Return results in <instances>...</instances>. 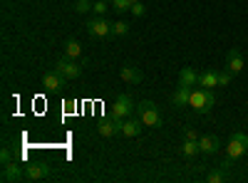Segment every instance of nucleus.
<instances>
[{
	"label": "nucleus",
	"instance_id": "obj_17",
	"mask_svg": "<svg viewBox=\"0 0 248 183\" xmlns=\"http://www.w3.org/2000/svg\"><path fill=\"white\" fill-rule=\"evenodd\" d=\"M189 99H191V87H181L179 84V89L171 94V104L174 107H186V104H189Z\"/></svg>",
	"mask_w": 248,
	"mask_h": 183
},
{
	"label": "nucleus",
	"instance_id": "obj_6",
	"mask_svg": "<svg viewBox=\"0 0 248 183\" xmlns=\"http://www.w3.org/2000/svg\"><path fill=\"white\" fill-rule=\"evenodd\" d=\"M87 32H90V37H107V35H112V23L102 15H97L94 20L87 23Z\"/></svg>",
	"mask_w": 248,
	"mask_h": 183
},
{
	"label": "nucleus",
	"instance_id": "obj_4",
	"mask_svg": "<svg viewBox=\"0 0 248 183\" xmlns=\"http://www.w3.org/2000/svg\"><path fill=\"white\" fill-rule=\"evenodd\" d=\"M55 70H57L60 74H65L67 79L82 77V67L77 65V59H70V57H60L57 62H55Z\"/></svg>",
	"mask_w": 248,
	"mask_h": 183
},
{
	"label": "nucleus",
	"instance_id": "obj_9",
	"mask_svg": "<svg viewBox=\"0 0 248 183\" xmlns=\"http://www.w3.org/2000/svg\"><path fill=\"white\" fill-rule=\"evenodd\" d=\"M25 178V169L15 164V161H10V164H3V181L5 183H17Z\"/></svg>",
	"mask_w": 248,
	"mask_h": 183
},
{
	"label": "nucleus",
	"instance_id": "obj_1",
	"mask_svg": "<svg viewBox=\"0 0 248 183\" xmlns=\"http://www.w3.org/2000/svg\"><path fill=\"white\" fill-rule=\"evenodd\" d=\"M216 104V94L214 89H191V99H189V107H194V112L199 114H206V112H211Z\"/></svg>",
	"mask_w": 248,
	"mask_h": 183
},
{
	"label": "nucleus",
	"instance_id": "obj_28",
	"mask_svg": "<svg viewBox=\"0 0 248 183\" xmlns=\"http://www.w3.org/2000/svg\"><path fill=\"white\" fill-rule=\"evenodd\" d=\"M186 139H194V141H199V131H196V129H186Z\"/></svg>",
	"mask_w": 248,
	"mask_h": 183
},
{
	"label": "nucleus",
	"instance_id": "obj_21",
	"mask_svg": "<svg viewBox=\"0 0 248 183\" xmlns=\"http://www.w3.org/2000/svg\"><path fill=\"white\" fill-rule=\"evenodd\" d=\"M112 8H114V13H129L132 10V3H129V0H114Z\"/></svg>",
	"mask_w": 248,
	"mask_h": 183
},
{
	"label": "nucleus",
	"instance_id": "obj_2",
	"mask_svg": "<svg viewBox=\"0 0 248 183\" xmlns=\"http://www.w3.org/2000/svg\"><path fill=\"white\" fill-rule=\"evenodd\" d=\"M137 116L144 121V127H152V129H159L161 127V114H159V109L152 104V101H139L137 104Z\"/></svg>",
	"mask_w": 248,
	"mask_h": 183
},
{
	"label": "nucleus",
	"instance_id": "obj_20",
	"mask_svg": "<svg viewBox=\"0 0 248 183\" xmlns=\"http://www.w3.org/2000/svg\"><path fill=\"white\" fill-rule=\"evenodd\" d=\"M129 32V23H124V20H117V23H112V35L122 37V35H127Z\"/></svg>",
	"mask_w": 248,
	"mask_h": 183
},
{
	"label": "nucleus",
	"instance_id": "obj_12",
	"mask_svg": "<svg viewBox=\"0 0 248 183\" xmlns=\"http://www.w3.org/2000/svg\"><path fill=\"white\" fill-rule=\"evenodd\" d=\"M226 70L233 72V74H238L243 70V55H241L238 47H231L229 52H226Z\"/></svg>",
	"mask_w": 248,
	"mask_h": 183
},
{
	"label": "nucleus",
	"instance_id": "obj_27",
	"mask_svg": "<svg viewBox=\"0 0 248 183\" xmlns=\"http://www.w3.org/2000/svg\"><path fill=\"white\" fill-rule=\"evenodd\" d=\"M10 161H13V154H10V149L5 146L3 151H0V164H10Z\"/></svg>",
	"mask_w": 248,
	"mask_h": 183
},
{
	"label": "nucleus",
	"instance_id": "obj_30",
	"mask_svg": "<svg viewBox=\"0 0 248 183\" xmlns=\"http://www.w3.org/2000/svg\"><path fill=\"white\" fill-rule=\"evenodd\" d=\"M107 3H114V0H107Z\"/></svg>",
	"mask_w": 248,
	"mask_h": 183
},
{
	"label": "nucleus",
	"instance_id": "obj_23",
	"mask_svg": "<svg viewBox=\"0 0 248 183\" xmlns=\"http://www.w3.org/2000/svg\"><path fill=\"white\" fill-rule=\"evenodd\" d=\"M231 74H233V72H229V70L218 72V87H229V84H231Z\"/></svg>",
	"mask_w": 248,
	"mask_h": 183
},
{
	"label": "nucleus",
	"instance_id": "obj_22",
	"mask_svg": "<svg viewBox=\"0 0 248 183\" xmlns=\"http://www.w3.org/2000/svg\"><path fill=\"white\" fill-rule=\"evenodd\" d=\"M226 178V173H223V169H214L211 173H209V183H221Z\"/></svg>",
	"mask_w": 248,
	"mask_h": 183
},
{
	"label": "nucleus",
	"instance_id": "obj_3",
	"mask_svg": "<svg viewBox=\"0 0 248 183\" xmlns=\"http://www.w3.org/2000/svg\"><path fill=\"white\" fill-rule=\"evenodd\" d=\"M246 151H248V136H246L243 131H236V134L231 136V141H229V146H226V156L236 161V158H241Z\"/></svg>",
	"mask_w": 248,
	"mask_h": 183
},
{
	"label": "nucleus",
	"instance_id": "obj_25",
	"mask_svg": "<svg viewBox=\"0 0 248 183\" xmlns=\"http://www.w3.org/2000/svg\"><path fill=\"white\" fill-rule=\"evenodd\" d=\"M129 13H132L134 17H141L144 13H147V8H144V3L139 0V3H134V5H132V10H129Z\"/></svg>",
	"mask_w": 248,
	"mask_h": 183
},
{
	"label": "nucleus",
	"instance_id": "obj_18",
	"mask_svg": "<svg viewBox=\"0 0 248 183\" xmlns=\"http://www.w3.org/2000/svg\"><path fill=\"white\" fill-rule=\"evenodd\" d=\"M201 149H199V141H194V139H186L184 141V146H181V154L186 156V158H191V156H196Z\"/></svg>",
	"mask_w": 248,
	"mask_h": 183
},
{
	"label": "nucleus",
	"instance_id": "obj_29",
	"mask_svg": "<svg viewBox=\"0 0 248 183\" xmlns=\"http://www.w3.org/2000/svg\"><path fill=\"white\" fill-rule=\"evenodd\" d=\"M129 3H132V5H134V3H139V0H129Z\"/></svg>",
	"mask_w": 248,
	"mask_h": 183
},
{
	"label": "nucleus",
	"instance_id": "obj_16",
	"mask_svg": "<svg viewBox=\"0 0 248 183\" xmlns=\"http://www.w3.org/2000/svg\"><path fill=\"white\" fill-rule=\"evenodd\" d=\"M199 87H203V89H214V87H218V72H216V70H206V72H201V77H199Z\"/></svg>",
	"mask_w": 248,
	"mask_h": 183
},
{
	"label": "nucleus",
	"instance_id": "obj_24",
	"mask_svg": "<svg viewBox=\"0 0 248 183\" xmlns=\"http://www.w3.org/2000/svg\"><path fill=\"white\" fill-rule=\"evenodd\" d=\"M75 10L77 13H87V10H92V3L90 0H75Z\"/></svg>",
	"mask_w": 248,
	"mask_h": 183
},
{
	"label": "nucleus",
	"instance_id": "obj_15",
	"mask_svg": "<svg viewBox=\"0 0 248 183\" xmlns=\"http://www.w3.org/2000/svg\"><path fill=\"white\" fill-rule=\"evenodd\" d=\"M199 72L194 70V67H184L181 72H179V84L181 87H194V84H199Z\"/></svg>",
	"mask_w": 248,
	"mask_h": 183
},
{
	"label": "nucleus",
	"instance_id": "obj_8",
	"mask_svg": "<svg viewBox=\"0 0 248 183\" xmlns=\"http://www.w3.org/2000/svg\"><path fill=\"white\" fill-rule=\"evenodd\" d=\"M50 173H52L50 164H30V166H25V178L28 181H43V178H50Z\"/></svg>",
	"mask_w": 248,
	"mask_h": 183
},
{
	"label": "nucleus",
	"instance_id": "obj_10",
	"mask_svg": "<svg viewBox=\"0 0 248 183\" xmlns=\"http://www.w3.org/2000/svg\"><path fill=\"white\" fill-rule=\"evenodd\" d=\"M43 87H47L50 92H57L62 87H67V77L60 74L57 70L55 72H47V74H43Z\"/></svg>",
	"mask_w": 248,
	"mask_h": 183
},
{
	"label": "nucleus",
	"instance_id": "obj_26",
	"mask_svg": "<svg viewBox=\"0 0 248 183\" xmlns=\"http://www.w3.org/2000/svg\"><path fill=\"white\" fill-rule=\"evenodd\" d=\"M92 10H94L97 15H105V13H107V0H97V3L92 5Z\"/></svg>",
	"mask_w": 248,
	"mask_h": 183
},
{
	"label": "nucleus",
	"instance_id": "obj_5",
	"mask_svg": "<svg viewBox=\"0 0 248 183\" xmlns=\"http://www.w3.org/2000/svg\"><path fill=\"white\" fill-rule=\"evenodd\" d=\"M122 124H124V119H119V116L102 119V121H99V127H97V134H99V136H105V139L117 136V134H122Z\"/></svg>",
	"mask_w": 248,
	"mask_h": 183
},
{
	"label": "nucleus",
	"instance_id": "obj_13",
	"mask_svg": "<svg viewBox=\"0 0 248 183\" xmlns=\"http://www.w3.org/2000/svg\"><path fill=\"white\" fill-rule=\"evenodd\" d=\"M199 149H201V154H216L221 149V141H218V136L203 134V136H199Z\"/></svg>",
	"mask_w": 248,
	"mask_h": 183
},
{
	"label": "nucleus",
	"instance_id": "obj_14",
	"mask_svg": "<svg viewBox=\"0 0 248 183\" xmlns=\"http://www.w3.org/2000/svg\"><path fill=\"white\" fill-rule=\"evenodd\" d=\"M119 77H122L127 84H139L141 79H144L141 70H139V67H132V65H124V67L119 70Z\"/></svg>",
	"mask_w": 248,
	"mask_h": 183
},
{
	"label": "nucleus",
	"instance_id": "obj_19",
	"mask_svg": "<svg viewBox=\"0 0 248 183\" xmlns=\"http://www.w3.org/2000/svg\"><path fill=\"white\" fill-rule=\"evenodd\" d=\"M82 55V47H79V42L77 40H67L65 42V57H70V59H77Z\"/></svg>",
	"mask_w": 248,
	"mask_h": 183
},
{
	"label": "nucleus",
	"instance_id": "obj_7",
	"mask_svg": "<svg viewBox=\"0 0 248 183\" xmlns=\"http://www.w3.org/2000/svg\"><path fill=\"white\" fill-rule=\"evenodd\" d=\"M132 114H134V101H132V97H127V94H119V97L114 99V114H112V116L129 119Z\"/></svg>",
	"mask_w": 248,
	"mask_h": 183
},
{
	"label": "nucleus",
	"instance_id": "obj_11",
	"mask_svg": "<svg viewBox=\"0 0 248 183\" xmlns=\"http://www.w3.org/2000/svg\"><path fill=\"white\" fill-rule=\"evenodd\" d=\"M144 129V121L137 116H129V119H124V124H122V136H127V139H137Z\"/></svg>",
	"mask_w": 248,
	"mask_h": 183
}]
</instances>
